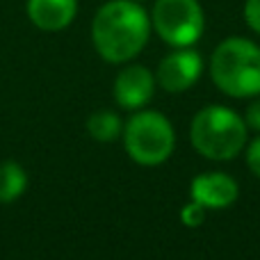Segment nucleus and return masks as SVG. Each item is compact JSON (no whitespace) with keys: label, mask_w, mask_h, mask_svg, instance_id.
Instances as JSON below:
<instances>
[{"label":"nucleus","mask_w":260,"mask_h":260,"mask_svg":"<svg viewBox=\"0 0 260 260\" xmlns=\"http://www.w3.org/2000/svg\"><path fill=\"white\" fill-rule=\"evenodd\" d=\"M151 35V18L135 0H112L96 12L91 39L103 59L121 64L142 53Z\"/></svg>","instance_id":"obj_1"},{"label":"nucleus","mask_w":260,"mask_h":260,"mask_svg":"<svg viewBox=\"0 0 260 260\" xmlns=\"http://www.w3.org/2000/svg\"><path fill=\"white\" fill-rule=\"evenodd\" d=\"M212 82L233 99L260 94V48L242 37L224 39L210 59Z\"/></svg>","instance_id":"obj_2"},{"label":"nucleus","mask_w":260,"mask_h":260,"mask_svg":"<svg viewBox=\"0 0 260 260\" xmlns=\"http://www.w3.org/2000/svg\"><path fill=\"white\" fill-rule=\"evenodd\" d=\"M189 137L203 157L233 160L247 144V123L224 105H208L194 117Z\"/></svg>","instance_id":"obj_3"},{"label":"nucleus","mask_w":260,"mask_h":260,"mask_svg":"<svg viewBox=\"0 0 260 260\" xmlns=\"http://www.w3.org/2000/svg\"><path fill=\"white\" fill-rule=\"evenodd\" d=\"M126 151L144 167L162 165L176 146V133L169 119L160 112H139L126 123Z\"/></svg>","instance_id":"obj_4"},{"label":"nucleus","mask_w":260,"mask_h":260,"mask_svg":"<svg viewBox=\"0 0 260 260\" xmlns=\"http://www.w3.org/2000/svg\"><path fill=\"white\" fill-rule=\"evenodd\" d=\"M151 21L157 37L176 48L197 44L206 27L199 0H155Z\"/></svg>","instance_id":"obj_5"},{"label":"nucleus","mask_w":260,"mask_h":260,"mask_svg":"<svg viewBox=\"0 0 260 260\" xmlns=\"http://www.w3.org/2000/svg\"><path fill=\"white\" fill-rule=\"evenodd\" d=\"M203 62L201 55L197 50L178 48L174 53H169L157 67V82L162 85V89L167 91H185L201 78Z\"/></svg>","instance_id":"obj_6"},{"label":"nucleus","mask_w":260,"mask_h":260,"mask_svg":"<svg viewBox=\"0 0 260 260\" xmlns=\"http://www.w3.org/2000/svg\"><path fill=\"white\" fill-rule=\"evenodd\" d=\"M189 192H192V201L201 203L206 210H219V208H229L238 199L240 187L229 174L208 171L192 180Z\"/></svg>","instance_id":"obj_7"},{"label":"nucleus","mask_w":260,"mask_h":260,"mask_svg":"<svg viewBox=\"0 0 260 260\" xmlns=\"http://www.w3.org/2000/svg\"><path fill=\"white\" fill-rule=\"evenodd\" d=\"M153 89H155L153 73L142 64L126 67L114 80V99L126 110L144 108L151 101Z\"/></svg>","instance_id":"obj_8"},{"label":"nucleus","mask_w":260,"mask_h":260,"mask_svg":"<svg viewBox=\"0 0 260 260\" xmlns=\"http://www.w3.org/2000/svg\"><path fill=\"white\" fill-rule=\"evenodd\" d=\"M76 0H27V16L39 30H64L76 18Z\"/></svg>","instance_id":"obj_9"},{"label":"nucleus","mask_w":260,"mask_h":260,"mask_svg":"<svg viewBox=\"0 0 260 260\" xmlns=\"http://www.w3.org/2000/svg\"><path fill=\"white\" fill-rule=\"evenodd\" d=\"M27 187V176L16 162H3L0 165V201H16Z\"/></svg>","instance_id":"obj_10"},{"label":"nucleus","mask_w":260,"mask_h":260,"mask_svg":"<svg viewBox=\"0 0 260 260\" xmlns=\"http://www.w3.org/2000/svg\"><path fill=\"white\" fill-rule=\"evenodd\" d=\"M87 130L96 142H114L121 133V119L110 110H101V112H94L89 117Z\"/></svg>","instance_id":"obj_11"},{"label":"nucleus","mask_w":260,"mask_h":260,"mask_svg":"<svg viewBox=\"0 0 260 260\" xmlns=\"http://www.w3.org/2000/svg\"><path fill=\"white\" fill-rule=\"evenodd\" d=\"M180 219H183V224H187V226H201L203 219H206V208L197 201L187 203V206L183 208V212H180Z\"/></svg>","instance_id":"obj_12"},{"label":"nucleus","mask_w":260,"mask_h":260,"mask_svg":"<svg viewBox=\"0 0 260 260\" xmlns=\"http://www.w3.org/2000/svg\"><path fill=\"white\" fill-rule=\"evenodd\" d=\"M244 18H247L249 27L260 35V0H247L244 3Z\"/></svg>","instance_id":"obj_13"},{"label":"nucleus","mask_w":260,"mask_h":260,"mask_svg":"<svg viewBox=\"0 0 260 260\" xmlns=\"http://www.w3.org/2000/svg\"><path fill=\"white\" fill-rule=\"evenodd\" d=\"M247 165H249V169H251L253 174L260 178V137L253 139V142L249 144V148H247Z\"/></svg>","instance_id":"obj_14"},{"label":"nucleus","mask_w":260,"mask_h":260,"mask_svg":"<svg viewBox=\"0 0 260 260\" xmlns=\"http://www.w3.org/2000/svg\"><path fill=\"white\" fill-rule=\"evenodd\" d=\"M247 123L253 130H258V133H260V99L253 101V103L249 105V110H247Z\"/></svg>","instance_id":"obj_15"},{"label":"nucleus","mask_w":260,"mask_h":260,"mask_svg":"<svg viewBox=\"0 0 260 260\" xmlns=\"http://www.w3.org/2000/svg\"><path fill=\"white\" fill-rule=\"evenodd\" d=\"M135 3H142V0H135Z\"/></svg>","instance_id":"obj_16"}]
</instances>
